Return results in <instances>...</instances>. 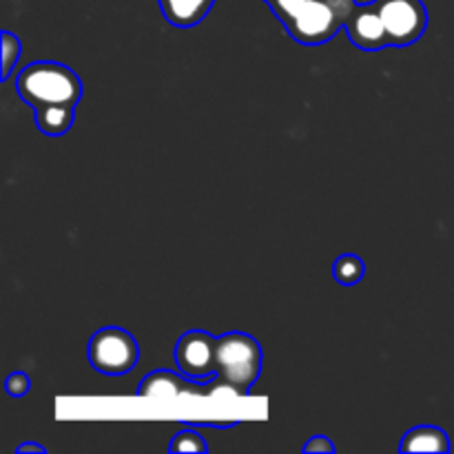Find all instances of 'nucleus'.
Returning <instances> with one entry per match:
<instances>
[{
  "instance_id": "1",
  "label": "nucleus",
  "mask_w": 454,
  "mask_h": 454,
  "mask_svg": "<svg viewBox=\"0 0 454 454\" xmlns=\"http://www.w3.org/2000/svg\"><path fill=\"white\" fill-rule=\"evenodd\" d=\"M286 25L291 38L301 44L328 43L348 20L355 0H266Z\"/></svg>"
},
{
  "instance_id": "2",
  "label": "nucleus",
  "mask_w": 454,
  "mask_h": 454,
  "mask_svg": "<svg viewBox=\"0 0 454 454\" xmlns=\"http://www.w3.org/2000/svg\"><path fill=\"white\" fill-rule=\"evenodd\" d=\"M16 91L29 106H75L82 96L80 78L60 62H34L16 80Z\"/></svg>"
},
{
  "instance_id": "3",
  "label": "nucleus",
  "mask_w": 454,
  "mask_h": 454,
  "mask_svg": "<svg viewBox=\"0 0 454 454\" xmlns=\"http://www.w3.org/2000/svg\"><path fill=\"white\" fill-rule=\"evenodd\" d=\"M215 368V384L208 386V393L224 388L235 395H247L260 377V344L244 333H229V335L217 337Z\"/></svg>"
},
{
  "instance_id": "4",
  "label": "nucleus",
  "mask_w": 454,
  "mask_h": 454,
  "mask_svg": "<svg viewBox=\"0 0 454 454\" xmlns=\"http://www.w3.org/2000/svg\"><path fill=\"white\" fill-rule=\"evenodd\" d=\"M89 362L102 375H124L137 364V341L122 328H100L89 341Z\"/></svg>"
},
{
  "instance_id": "5",
  "label": "nucleus",
  "mask_w": 454,
  "mask_h": 454,
  "mask_svg": "<svg viewBox=\"0 0 454 454\" xmlns=\"http://www.w3.org/2000/svg\"><path fill=\"white\" fill-rule=\"evenodd\" d=\"M390 47H408L424 35L428 12L421 0H375Z\"/></svg>"
},
{
  "instance_id": "6",
  "label": "nucleus",
  "mask_w": 454,
  "mask_h": 454,
  "mask_svg": "<svg viewBox=\"0 0 454 454\" xmlns=\"http://www.w3.org/2000/svg\"><path fill=\"white\" fill-rule=\"evenodd\" d=\"M215 355L217 340L204 331L184 333L176 346L177 368L189 380L200 381V384H208L211 380H215Z\"/></svg>"
},
{
  "instance_id": "7",
  "label": "nucleus",
  "mask_w": 454,
  "mask_h": 454,
  "mask_svg": "<svg viewBox=\"0 0 454 454\" xmlns=\"http://www.w3.org/2000/svg\"><path fill=\"white\" fill-rule=\"evenodd\" d=\"M344 29L346 34H348L350 43H353L355 47L364 49V51H380V49L390 47L384 22H381V16L380 12H377L375 3L355 4L348 20H346Z\"/></svg>"
},
{
  "instance_id": "8",
  "label": "nucleus",
  "mask_w": 454,
  "mask_h": 454,
  "mask_svg": "<svg viewBox=\"0 0 454 454\" xmlns=\"http://www.w3.org/2000/svg\"><path fill=\"white\" fill-rule=\"evenodd\" d=\"M204 395L208 393V388H202L198 384H191L186 377L176 375V372L168 371H158L151 372L145 381L137 388V397H180V395Z\"/></svg>"
},
{
  "instance_id": "9",
  "label": "nucleus",
  "mask_w": 454,
  "mask_h": 454,
  "mask_svg": "<svg viewBox=\"0 0 454 454\" xmlns=\"http://www.w3.org/2000/svg\"><path fill=\"white\" fill-rule=\"evenodd\" d=\"M215 0H160L164 18L176 27H193L207 18Z\"/></svg>"
},
{
  "instance_id": "10",
  "label": "nucleus",
  "mask_w": 454,
  "mask_h": 454,
  "mask_svg": "<svg viewBox=\"0 0 454 454\" xmlns=\"http://www.w3.org/2000/svg\"><path fill=\"white\" fill-rule=\"evenodd\" d=\"M402 452H450L446 430L434 428V426H419L406 433L403 437Z\"/></svg>"
},
{
  "instance_id": "11",
  "label": "nucleus",
  "mask_w": 454,
  "mask_h": 454,
  "mask_svg": "<svg viewBox=\"0 0 454 454\" xmlns=\"http://www.w3.org/2000/svg\"><path fill=\"white\" fill-rule=\"evenodd\" d=\"M75 106L65 105H51V106H38L35 109V124L44 136L58 137L67 133L74 124Z\"/></svg>"
},
{
  "instance_id": "12",
  "label": "nucleus",
  "mask_w": 454,
  "mask_h": 454,
  "mask_svg": "<svg viewBox=\"0 0 454 454\" xmlns=\"http://www.w3.org/2000/svg\"><path fill=\"white\" fill-rule=\"evenodd\" d=\"M333 278L344 286H353V284L362 282L364 278V262L357 255H341L333 266Z\"/></svg>"
},
{
  "instance_id": "13",
  "label": "nucleus",
  "mask_w": 454,
  "mask_h": 454,
  "mask_svg": "<svg viewBox=\"0 0 454 454\" xmlns=\"http://www.w3.org/2000/svg\"><path fill=\"white\" fill-rule=\"evenodd\" d=\"M207 443H204V439L200 437L198 433H195V428H191V426H186L182 433H177L176 437H173L171 442V452H200L204 454L207 452Z\"/></svg>"
},
{
  "instance_id": "14",
  "label": "nucleus",
  "mask_w": 454,
  "mask_h": 454,
  "mask_svg": "<svg viewBox=\"0 0 454 454\" xmlns=\"http://www.w3.org/2000/svg\"><path fill=\"white\" fill-rule=\"evenodd\" d=\"M18 58H20V40L9 31H3V80L9 78Z\"/></svg>"
},
{
  "instance_id": "15",
  "label": "nucleus",
  "mask_w": 454,
  "mask_h": 454,
  "mask_svg": "<svg viewBox=\"0 0 454 454\" xmlns=\"http://www.w3.org/2000/svg\"><path fill=\"white\" fill-rule=\"evenodd\" d=\"M4 388H7V393L12 395V397H22V395L29 390V377H27L25 372H12V375L7 377Z\"/></svg>"
},
{
  "instance_id": "16",
  "label": "nucleus",
  "mask_w": 454,
  "mask_h": 454,
  "mask_svg": "<svg viewBox=\"0 0 454 454\" xmlns=\"http://www.w3.org/2000/svg\"><path fill=\"white\" fill-rule=\"evenodd\" d=\"M304 452H335V446H333L331 439L319 434V437H310L309 442H306Z\"/></svg>"
},
{
  "instance_id": "17",
  "label": "nucleus",
  "mask_w": 454,
  "mask_h": 454,
  "mask_svg": "<svg viewBox=\"0 0 454 454\" xmlns=\"http://www.w3.org/2000/svg\"><path fill=\"white\" fill-rule=\"evenodd\" d=\"M18 454H25V452H44L43 446H38V443H22V446H18Z\"/></svg>"
}]
</instances>
